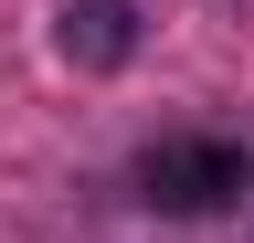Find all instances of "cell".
<instances>
[{
	"instance_id": "2",
	"label": "cell",
	"mask_w": 254,
	"mask_h": 243,
	"mask_svg": "<svg viewBox=\"0 0 254 243\" xmlns=\"http://www.w3.org/2000/svg\"><path fill=\"white\" fill-rule=\"evenodd\" d=\"M138 43H148L138 0H64V11H53V53H64L74 74H127Z\"/></svg>"
},
{
	"instance_id": "1",
	"label": "cell",
	"mask_w": 254,
	"mask_h": 243,
	"mask_svg": "<svg viewBox=\"0 0 254 243\" xmlns=\"http://www.w3.org/2000/svg\"><path fill=\"white\" fill-rule=\"evenodd\" d=\"M254 191V148L244 138H148L138 148V201L170 222H212Z\"/></svg>"
}]
</instances>
